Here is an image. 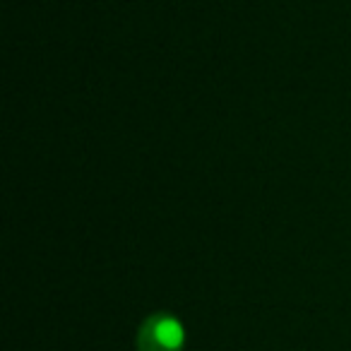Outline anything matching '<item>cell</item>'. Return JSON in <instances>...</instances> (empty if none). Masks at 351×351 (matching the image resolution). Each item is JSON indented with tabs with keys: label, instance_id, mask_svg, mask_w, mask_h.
Returning a JSON list of instances; mask_svg holds the SVG:
<instances>
[{
	"label": "cell",
	"instance_id": "6da1fadb",
	"mask_svg": "<svg viewBox=\"0 0 351 351\" xmlns=\"http://www.w3.org/2000/svg\"><path fill=\"white\" fill-rule=\"evenodd\" d=\"M135 346L137 351H183L186 346L183 322L171 313H152L137 330Z\"/></svg>",
	"mask_w": 351,
	"mask_h": 351
}]
</instances>
